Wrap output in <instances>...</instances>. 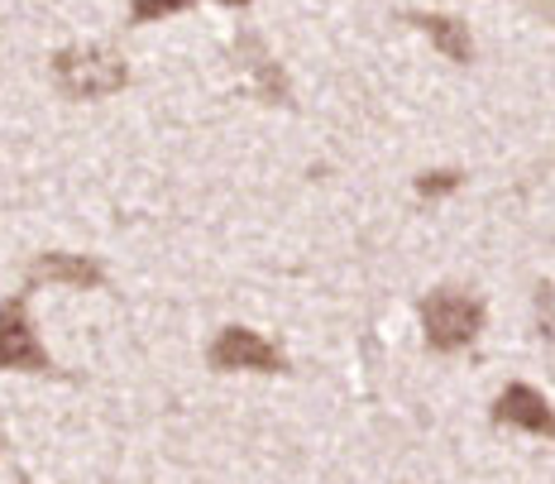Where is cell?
Wrapping results in <instances>:
<instances>
[{"instance_id": "1", "label": "cell", "mask_w": 555, "mask_h": 484, "mask_svg": "<svg viewBox=\"0 0 555 484\" xmlns=\"http://www.w3.org/2000/svg\"><path fill=\"white\" fill-rule=\"evenodd\" d=\"M53 77L67 101H96V97H115L130 82V67L111 49H63L53 58Z\"/></svg>"}, {"instance_id": "2", "label": "cell", "mask_w": 555, "mask_h": 484, "mask_svg": "<svg viewBox=\"0 0 555 484\" xmlns=\"http://www.w3.org/2000/svg\"><path fill=\"white\" fill-rule=\"evenodd\" d=\"M0 370H20V374H57L53 355L43 351L39 331L29 317V288L0 303Z\"/></svg>"}, {"instance_id": "3", "label": "cell", "mask_w": 555, "mask_h": 484, "mask_svg": "<svg viewBox=\"0 0 555 484\" xmlns=\"http://www.w3.org/2000/svg\"><path fill=\"white\" fill-rule=\"evenodd\" d=\"M422 327H426V341H431L436 351H460V345H469L474 336H479L483 307L474 303V297L455 293V288H441V293L426 297Z\"/></svg>"}, {"instance_id": "4", "label": "cell", "mask_w": 555, "mask_h": 484, "mask_svg": "<svg viewBox=\"0 0 555 484\" xmlns=\"http://www.w3.org/2000/svg\"><path fill=\"white\" fill-rule=\"evenodd\" d=\"M211 370H221V374H235V370H254V374H283L287 370V360H283V351H278L273 341H263L259 331H249V327H225L221 336L211 341Z\"/></svg>"}, {"instance_id": "5", "label": "cell", "mask_w": 555, "mask_h": 484, "mask_svg": "<svg viewBox=\"0 0 555 484\" xmlns=\"http://www.w3.org/2000/svg\"><path fill=\"white\" fill-rule=\"evenodd\" d=\"M39 283H63V288H106V269L87 255H67V250H53V255H39L29 269V288Z\"/></svg>"}, {"instance_id": "6", "label": "cell", "mask_w": 555, "mask_h": 484, "mask_svg": "<svg viewBox=\"0 0 555 484\" xmlns=\"http://www.w3.org/2000/svg\"><path fill=\"white\" fill-rule=\"evenodd\" d=\"M493 412H499V422H507V428L555 432V408L537 394V389H527V384L503 389V398H499V408H493Z\"/></svg>"}, {"instance_id": "7", "label": "cell", "mask_w": 555, "mask_h": 484, "mask_svg": "<svg viewBox=\"0 0 555 484\" xmlns=\"http://www.w3.org/2000/svg\"><path fill=\"white\" fill-rule=\"evenodd\" d=\"M426 34H431L436 43L446 49V58H455V63H469V53H474V43H469V34L455 25V20H446V15H422L416 20Z\"/></svg>"}, {"instance_id": "8", "label": "cell", "mask_w": 555, "mask_h": 484, "mask_svg": "<svg viewBox=\"0 0 555 484\" xmlns=\"http://www.w3.org/2000/svg\"><path fill=\"white\" fill-rule=\"evenodd\" d=\"M192 0H130V20L134 25H149V20H164V15H178L188 10Z\"/></svg>"}, {"instance_id": "9", "label": "cell", "mask_w": 555, "mask_h": 484, "mask_svg": "<svg viewBox=\"0 0 555 484\" xmlns=\"http://www.w3.org/2000/svg\"><path fill=\"white\" fill-rule=\"evenodd\" d=\"M416 188H422V192H450V188H455V173H426Z\"/></svg>"}, {"instance_id": "10", "label": "cell", "mask_w": 555, "mask_h": 484, "mask_svg": "<svg viewBox=\"0 0 555 484\" xmlns=\"http://www.w3.org/2000/svg\"><path fill=\"white\" fill-rule=\"evenodd\" d=\"M225 5H249V0H225Z\"/></svg>"}, {"instance_id": "11", "label": "cell", "mask_w": 555, "mask_h": 484, "mask_svg": "<svg viewBox=\"0 0 555 484\" xmlns=\"http://www.w3.org/2000/svg\"><path fill=\"white\" fill-rule=\"evenodd\" d=\"M25 484H29V480H25Z\"/></svg>"}]
</instances>
